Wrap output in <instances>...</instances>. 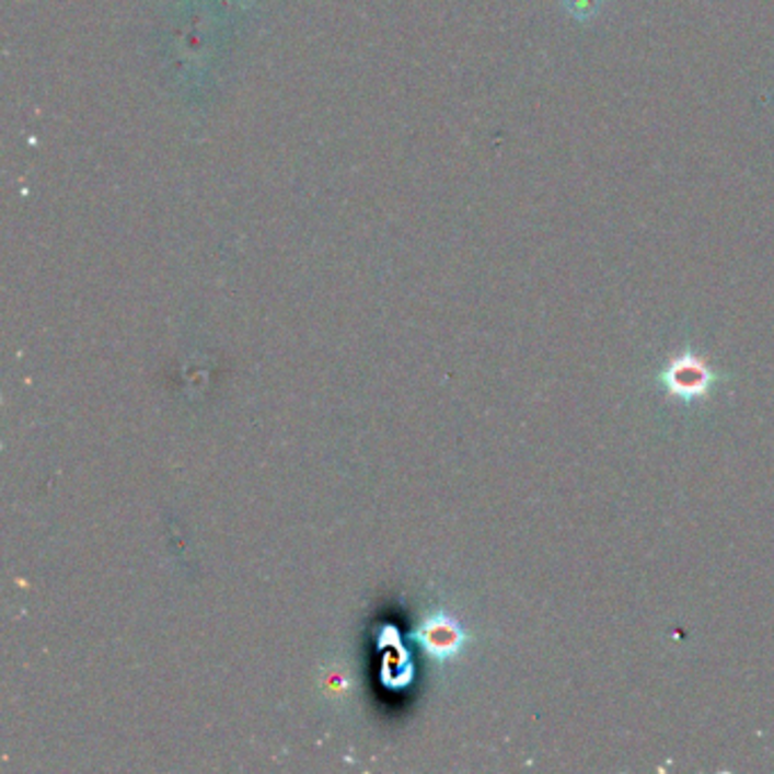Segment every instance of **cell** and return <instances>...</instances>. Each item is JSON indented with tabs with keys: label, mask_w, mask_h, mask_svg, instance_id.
<instances>
[{
	"label": "cell",
	"mask_w": 774,
	"mask_h": 774,
	"mask_svg": "<svg viewBox=\"0 0 774 774\" xmlns=\"http://www.w3.org/2000/svg\"><path fill=\"white\" fill-rule=\"evenodd\" d=\"M418 643L425 647V652L437 659V661H448L461 652V647L466 645V632L461 629L457 621H452L450 615H431L420 625L416 634Z\"/></svg>",
	"instance_id": "7a4b0ae2"
},
{
	"label": "cell",
	"mask_w": 774,
	"mask_h": 774,
	"mask_svg": "<svg viewBox=\"0 0 774 774\" xmlns=\"http://www.w3.org/2000/svg\"><path fill=\"white\" fill-rule=\"evenodd\" d=\"M727 380V376H720L693 348H684L670 357L657 376L659 389L666 391L668 397L679 400L681 405H695V402L708 400L711 391Z\"/></svg>",
	"instance_id": "6da1fadb"
}]
</instances>
